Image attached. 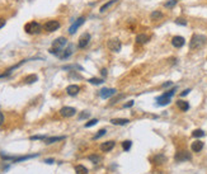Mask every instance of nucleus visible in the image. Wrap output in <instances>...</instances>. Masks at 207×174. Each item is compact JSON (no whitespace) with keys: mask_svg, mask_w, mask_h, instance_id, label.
Listing matches in <instances>:
<instances>
[{"mask_svg":"<svg viewBox=\"0 0 207 174\" xmlns=\"http://www.w3.org/2000/svg\"><path fill=\"white\" fill-rule=\"evenodd\" d=\"M206 36L203 35H193L191 38V42H189V48L191 50H200L202 47L205 46L206 43Z\"/></svg>","mask_w":207,"mask_h":174,"instance_id":"1","label":"nucleus"},{"mask_svg":"<svg viewBox=\"0 0 207 174\" xmlns=\"http://www.w3.org/2000/svg\"><path fill=\"white\" fill-rule=\"evenodd\" d=\"M24 31L28 35H40L42 32V26L38 22H29L24 26Z\"/></svg>","mask_w":207,"mask_h":174,"instance_id":"2","label":"nucleus"},{"mask_svg":"<svg viewBox=\"0 0 207 174\" xmlns=\"http://www.w3.org/2000/svg\"><path fill=\"white\" fill-rule=\"evenodd\" d=\"M107 47L109 51H112V52H118V51H121L122 43L118 38H112L107 42Z\"/></svg>","mask_w":207,"mask_h":174,"instance_id":"3","label":"nucleus"},{"mask_svg":"<svg viewBox=\"0 0 207 174\" xmlns=\"http://www.w3.org/2000/svg\"><path fill=\"white\" fill-rule=\"evenodd\" d=\"M177 163H183V162H189L192 159V155L191 153L186 151V150H182V151H178L175 154V156H174Z\"/></svg>","mask_w":207,"mask_h":174,"instance_id":"4","label":"nucleus"},{"mask_svg":"<svg viewBox=\"0 0 207 174\" xmlns=\"http://www.w3.org/2000/svg\"><path fill=\"white\" fill-rule=\"evenodd\" d=\"M43 28H45V31H47V32H50V33H51V32H55V31H57L60 28V22L59 21H47L45 23Z\"/></svg>","mask_w":207,"mask_h":174,"instance_id":"5","label":"nucleus"},{"mask_svg":"<svg viewBox=\"0 0 207 174\" xmlns=\"http://www.w3.org/2000/svg\"><path fill=\"white\" fill-rule=\"evenodd\" d=\"M116 93H117V90L113 88H103V89H101L99 95L103 98V99H108V98H111L112 95H115Z\"/></svg>","mask_w":207,"mask_h":174,"instance_id":"6","label":"nucleus"},{"mask_svg":"<svg viewBox=\"0 0 207 174\" xmlns=\"http://www.w3.org/2000/svg\"><path fill=\"white\" fill-rule=\"evenodd\" d=\"M84 22H85V18H84V17L78 18V19L73 23V26L69 28V33H70V35H74L75 32L78 31V28L80 27V26H83V24H84Z\"/></svg>","mask_w":207,"mask_h":174,"instance_id":"7","label":"nucleus"},{"mask_svg":"<svg viewBox=\"0 0 207 174\" xmlns=\"http://www.w3.org/2000/svg\"><path fill=\"white\" fill-rule=\"evenodd\" d=\"M89 41H90V35L89 33H83L80 36V38H79L78 41V47L79 48H85V47L88 46Z\"/></svg>","mask_w":207,"mask_h":174,"instance_id":"8","label":"nucleus"},{"mask_svg":"<svg viewBox=\"0 0 207 174\" xmlns=\"http://www.w3.org/2000/svg\"><path fill=\"white\" fill-rule=\"evenodd\" d=\"M75 113H76V109L75 108H73V107H62L60 109V115L62 116V117H73V116H75Z\"/></svg>","mask_w":207,"mask_h":174,"instance_id":"9","label":"nucleus"},{"mask_svg":"<svg viewBox=\"0 0 207 174\" xmlns=\"http://www.w3.org/2000/svg\"><path fill=\"white\" fill-rule=\"evenodd\" d=\"M184 43H186V40H184V37H182V36H174L172 38V45L174 47H177V48L183 47Z\"/></svg>","mask_w":207,"mask_h":174,"instance_id":"10","label":"nucleus"},{"mask_svg":"<svg viewBox=\"0 0 207 174\" xmlns=\"http://www.w3.org/2000/svg\"><path fill=\"white\" fill-rule=\"evenodd\" d=\"M151 163L155 165H161V164L167 163V156L164 154H156L155 156L151 158Z\"/></svg>","mask_w":207,"mask_h":174,"instance_id":"11","label":"nucleus"},{"mask_svg":"<svg viewBox=\"0 0 207 174\" xmlns=\"http://www.w3.org/2000/svg\"><path fill=\"white\" fill-rule=\"evenodd\" d=\"M116 146V142L113 140H109V141H106V142H103L101 145V150L103 153H108V151H111V150H113Z\"/></svg>","mask_w":207,"mask_h":174,"instance_id":"12","label":"nucleus"},{"mask_svg":"<svg viewBox=\"0 0 207 174\" xmlns=\"http://www.w3.org/2000/svg\"><path fill=\"white\" fill-rule=\"evenodd\" d=\"M68 43V40L65 38V37H59V38H56L54 41V43H52V48H62V47Z\"/></svg>","mask_w":207,"mask_h":174,"instance_id":"13","label":"nucleus"},{"mask_svg":"<svg viewBox=\"0 0 207 174\" xmlns=\"http://www.w3.org/2000/svg\"><path fill=\"white\" fill-rule=\"evenodd\" d=\"M191 149H192V151H193V153H200L201 150L203 149V142H202L201 140H196V141L192 142Z\"/></svg>","mask_w":207,"mask_h":174,"instance_id":"14","label":"nucleus"},{"mask_svg":"<svg viewBox=\"0 0 207 174\" xmlns=\"http://www.w3.org/2000/svg\"><path fill=\"white\" fill-rule=\"evenodd\" d=\"M79 92H80V87H79V85H75V84H71V85H69V87L66 88V93L69 94V95H71V97L76 95Z\"/></svg>","mask_w":207,"mask_h":174,"instance_id":"15","label":"nucleus"},{"mask_svg":"<svg viewBox=\"0 0 207 174\" xmlns=\"http://www.w3.org/2000/svg\"><path fill=\"white\" fill-rule=\"evenodd\" d=\"M170 101H172V98H168V97H165V95H161L160 97H158L156 98V106H167V104H169L170 103Z\"/></svg>","mask_w":207,"mask_h":174,"instance_id":"16","label":"nucleus"},{"mask_svg":"<svg viewBox=\"0 0 207 174\" xmlns=\"http://www.w3.org/2000/svg\"><path fill=\"white\" fill-rule=\"evenodd\" d=\"M177 106L183 112H187L188 109H189V103L186 102V101H183V99H178L177 101Z\"/></svg>","mask_w":207,"mask_h":174,"instance_id":"17","label":"nucleus"},{"mask_svg":"<svg viewBox=\"0 0 207 174\" xmlns=\"http://www.w3.org/2000/svg\"><path fill=\"white\" fill-rule=\"evenodd\" d=\"M111 123L116 125V126H125L127 123H130V120H127V118H112Z\"/></svg>","mask_w":207,"mask_h":174,"instance_id":"18","label":"nucleus"},{"mask_svg":"<svg viewBox=\"0 0 207 174\" xmlns=\"http://www.w3.org/2000/svg\"><path fill=\"white\" fill-rule=\"evenodd\" d=\"M148 41H149V36L145 35V33H140V35L136 36V43H139V45H144V43H146Z\"/></svg>","mask_w":207,"mask_h":174,"instance_id":"19","label":"nucleus"},{"mask_svg":"<svg viewBox=\"0 0 207 174\" xmlns=\"http://www.w3.org/2000/svg\"><path fill=\"white\" fill-rule=\"evenodd\" d=\"M71 54H73V48H71V47H69V48H65V50L61 51V54L59 55V57H60L61 60H65V59L70 57V56H71Z\"/></svg>","mask_w":207,"mask_h":174,"instance_id":"20","label":"nucleus"},{"mask_svg":"<svg viewBox=\"0 0 207 174\" xmlns=\"http://www.w3.org/2000/svg\"><path fill=\"white\" fill-rule=\"evenodd\" d=\"M61 140H65V136H57V137H46L43 141H45V144L50 145V144L57 142V141H61Z\"/></svg>","mask_w":207,"mask_h":174,"instance_id":"21","label":"nucleus"},{"mask_svg":"<svg viewBox=\"0 0 207 174\" xmlns=\"http://www.w3.org/2000/svg\"><path fill=\"white\" fill-rule=\"evenodd\" d=\"M37 80H38V76H37L36 74L27 75V76L24 78V83H26V84H33V83H36Z\"/></svg>","mask_w":207,"mask_h":174,"instance_id":"22","label":"nucleus"},{"mask_svg":"<svg viewBox=\"0 0 207 174\" xmlns=\"http://www.w3.org/2000/svg\"><path fill=\"white\" fill-rule=\"evenodd\" d=\"M38 154H33V155H26V156H19V158H14L13 162L14 163H19V162H24V160H28V159H32V158H37Z\"/></svg>","mask_w":207,"mask_h":174,"instance_id":"23","label":"nucleus"},{"mask_svg":"<svg viewBox=\"0 0 207 174\" xmlns=\"http://www.w3.org/2000/svg\"><path fill=\"white\" fill-rule=\"evenodd\" d=\"M117 1H118V0H109V1H108V3H106V4H103V5L101 7V9H99V12L101 13H104L106 10H107V9H109L112 5H113V4H116Z\"/></svg>","mask_w":207,"mask_h":174,"instance_id":"24","label":"nucleus"},{"mask_svg":"<svg viewBox=\"0 0 207 174\" xmlns=\"http://www.w3.org/2000/svg\"><path fill=\"white\" fill-rule=\"evenodd\" d=\"M88 159H89V162H92L93 164H99V163L102 162V158L99 156V155H97V154H92V155H89Z\"/></svg>","mask_w":207,"mask_h":174,"instance_id":"25","label":"nucleus"},{"mask_svg":"<svg viewBox=\"0 0 207 174\" xmlns=\"http://www.w3.org/2000/svg\"><path fill=\"white\" fill-rule=\"evenodd\" d=\"M151 21H159V19H161V18L164 17L163 15V13L161 12H159V10H154L153 13H151Z\"/></svg>","mask_w":207,"mask_h":174,"instance_id":"26","label":"nucleus"},{"mask_svg":"<svg viewBox=\"0 0 207 174\" xmlns=\"http://www.w3.org/2000/svg\"><path fill=\"white\" fill-rule=\"evenodd\" d=\"M75 173L76 174H88L89 170L84 165H76L75 167Z\"/></svg>","mask_w":207,"mask_h":174,"instance_id":"27","label":"nucleus"},{"mask_svg":"<svg viewBox=\"0 0 207 174\" xmlns=\"http://www.w3.org/2000/svg\"><path fill=\"white\" fill-rule=\"evenodd\" d=\"M88 81L90 83V84H94V85H99V84L104 83V79H99V78H92V79H89Z\"/></svg>","mask_w":207,"mask_h":174,"instance_id":"28","label":"nucleus"},{"mask_svg":"<svg viewBox=\"0 0 207 174\" xmlns=\"http://www.w3.org/2000/svg\"><path fill=\"white\" fill-rule=\"evenodd\" d=\"M131 146H132V142H131L130 140H126L122 142V149L125 150V151H128V150L131 149Z\"/></svg>","mask_w":207,"mask_h":174,"instance_id":"29","label":"nucleus"},{"mask_svg":"<svg viewBox=\"0 0 207 174\" xmlns=\"http://www.w3.org/2000/svg\"><path fill=\"white\" fill-rule=\"evenodd\" d=\"M192 136L193 137H203L205 136V132H203V130H195L193 132H192Z\"/></svg>","mask_w":207,"mask_h":174,"instance_id":"30","label":"nucleus"},{"mask_svg":"<svg viewBox=\"0 0 207 174\" xmlns=\"http://www.w3.org/2000/svg\"><path fill=\"white\" fill-rule=\"evenodd\" d=\"M106 132H107V130H106V128L99 130V131H98V134H97L95 136H93V140H98V139H101L102 136H104V135H106Z\"/></svg>","mask_w":207,"mask_h":174,"instance_id":"31","label":"nucleus"},{"mask_svg":"<svg viewBox=\"0 0 207 174\" xmlns=\"http://www.w3.org/2000/svg\"><path fill=\"white\" fill-rule=\"evenodd\" d=\"M125 98V94H120L118 97H116V98H113V99H112L111 102H109V106H113V104H116L117 102H120L121 99H123Z\"/></svg>","mask_w":207,"mask_h":174,"instance_id":"32","label":"nucleus"},{"mask_svg":"<svg viewBox=\"0 0 207 174\" xmlns=\"http://www.w3.org/2000/svg\"><path fill=\"white\" fill-rule=\"evenodd\" d=\"M177 3H178V0H169V1H167L165 4H164V7L165 8H173V7L177 5Z\"/></svg>","mask_w":207,"mask_h":174,"instance_id":"33","label":"nucleus"},{"mask_svg":"<svg viewBox=\"0 0 207 174\" xmlns=\"http://www.w3.org/2000/svg\"><path fill=\"white\" fill-rule=\"evenodd\" d=\"M89 116H90V113H89L88 111H83L80 115H79V120H85V118H89Z\"/></svg>","mask_w":207,"mask_h":174,"instance_id":"34","label":"nucleus"},{"mask_svg":"<svg viewBox=\"0 0 207 174\" xmlns=\"http://www.w3.org/2000/svg\"><path fill=\"white\" fill-rule=\"evenodd\" d=\"M47 137V136H45V135H36V136H31L29 137V140H45Z\"/></svg>","mask_w":207,"mask_h":174,"instance_id":"35","label":"nucleus"},{"mask_svg":"<svg viewBox=\"0 0 207 174\" xmlns=\"http://www.w3.org/2000/svg\"><path fill=\"white\" fill-rule=\"evenodd\" d=\"M97 122H98V120H97V118H94V120H90V121H88L87 123H85V127H87V128H88V127H92V126L97 125Z\"/></svg>","mask_w":207,"mask_h":174,"instance_id":"36","label":"nucleus"},{"mask_svg":"<svg viewBox=\"0 0 207 174\" xmlns=\"http://www.w3.org/2000/svg\"><path fill=\"white\" fill-rule=\"evenodd\" d=\"M175 23L177 24H181V26H187V21L183 19V18H178V19H175Z\"/></svg>","mask_w":207,"mask_h":174,"instance_id":"37","label":"nucleus"},{"mask_svg":"<svg viewBox=\"0 0 207 174\" xmlns=\"http://www.w3.org/2000/svg\"><path fill=\"white\" fill-rule=\"evenodd\" d=\"M172 85H173V81H167V83H164L161 87L163 88H169V87H172Z\"/></svg>","mask_w":207,"mask_h":174,"instance_id":"38","label":"nucleus"},{"mask_svg":"<svg viewBox=\"0 0 207 174\" xmlns=\"http://www.w3.org/2000/svg\"><path fill=\"white\" fill-rule=\"evenodd\" d=\"M189 92H191V89H186V90H183L181 93V97H186L187 94H189Z\"/></svg>","mask_w":207,"mask_h":174,"instance_id":"39","label":"nucleus"},{"mask_svg":"<svg viewBox=\"0 0 207 174\" xmlns=\"http://www.w3.org/2000/svg\"><path fill=\"white\" fill-rule=\"evenodd\" d=\"M5 23H7V21L4 19V18H0V28H3L4 26H5Z\"/></svg>","mask_w":207,"mask_h":174,"instance_id":"40","label":"nucleus"},{"mask_svg":"<svg viewBox=\"0 0 207 174\" xmlns=\"http://www.w3.org/2000/svg\"><path fill=\"white\" fill-rule=\"evenodd\" d=\"M132 106H134V101H130L128 103H126L123 107H125V108H130V107H132Z\"/></svg>","mask_w":207,"mask_h":174,"instance_id":"41","label":"nucleus"},{"mask_svg":"<svg viewBox=\"0 0 207 174\" xmlns=\"http://www.w3.org/2000/svg\"><path fill=\"white\" fill-rule=\"evenodd\" d=\"M45 163H46V164H54V163H55V160H54V159H46Z\"/></svg>","mask_w":207,"mask_h":174,"instance_id":"42","label":"nucleus"},{"mask_svg":"<svg viewBox=\"0 0 207 174\" xmlns=\"http://www.w3.org/2000/svg\"><path fill=\"white\" fill-rule=\"evenodd\" d=\"M101 74H102V76H103V78H106V76H107V70H106V69H102Z\"/></svg>","mask_w":207,"mask_h":174,"instance_id":"43","label":"nucleus"},{"mask_svg":"<svg viewBox=\"0 0 207 174\" xmlns=\"http://www.w3.org/2000/svg\"><path fill=\"white\" fill-rule=\"evenodd\" d=\"M3 122H4V115L1 113V112H0V126L3 125Z\"/></svg>","mask_w":207,"mask_h":174,"instance_id":"44","label":"nucleus"},{"mask_svg":"<svg viewBox=\"0 0 207 174\" xmlns=\"http://www.w3.org/2000/svg\"><path fill=\"white\" fill-rule=\"evenodd\" d=\"M153 174H164V173H163L161 170H154V172H153Z\"/></svg>","mask_w":207,"mask_h":174,"instance_id":"45","label":"nucleus"}]
</instances>
